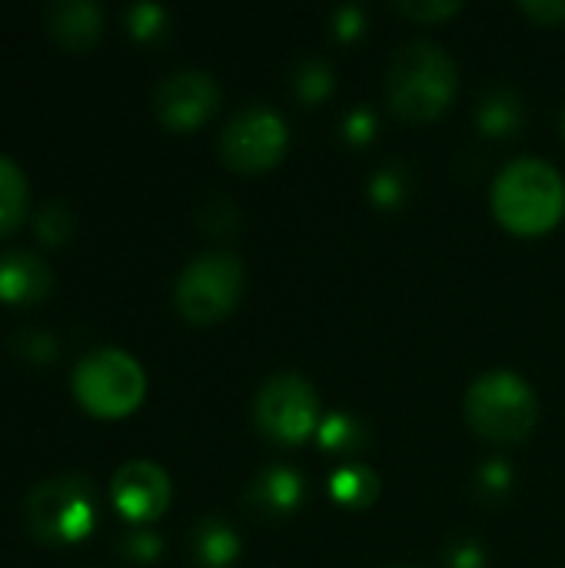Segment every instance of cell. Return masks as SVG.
Masks as SVG:
<instances>
[{
	"label": "cell",
	"instance_id": "cell-7",
	"mask_svg": "<svg viewBox=\"0 0 565 568\" xmlns=\"http://www.w3.org/2000/svg\"><path fill=\"white\" fill-rule=\"evenodd\" d=\"M253 423L266 439H273L280 446H296V443L310 439L320 429L316 389L300 373L270 376L256 393Z\"/></svg>",
	"mask_w": 565,
	"mask_h": 568
},
{
	"label": "cell",
	"instance_id": "cell-11",
	"mask_svg": "<svg viewBox=\"0 0 565 568\" xmlns=\"http://www.w3.org/2000/svg\"><path fill=\"white\" fill-rule=\"evenodd\" d=\"M43 20H47L50 37L77 53L90 50L103 30V13L93 0H57L47 7Z\"/></svg>",
	"mask_w": 565,
	"mask_h": 568
},
{
	"label": "cell",
	"instance_id": "cell-25",
	"mask_svg": "<svg viewBox=\"0 0 565 568\" xmlns=\"http://www.w3.org/2000/svg\"><path fill=\"white\" fill-rule=\"evenodd\" d=\"M519 10L526 17H533L536 23H546V27L565 23V0H523Z\"/></svg>",
	"mask_w": 565,
	"mask_h": 568
},
{
	"label": "cell",
	"instance_id": "cell-27",
	"mask_svg": "<svg viewBox=\"0 0 565 568\" xmlns=\"http://www.w3.org/2000/svg\"><path fill=\"white\" fill-rule=\"evenodd\" d=\"M480 479H483V489L503 493L513 483V469H509V463H486L483 473H480Z\"/></svg>",
	"mask_w": 565,
	"mask_h": 568
},
{
	"label": "cell",
	"instance_id": "cell-30",
	"mask_svg": "<svg viewBox=\"0 0 565 568\" xmlns=\"http://www.w3.org/2000/svg\"><path fill=\"white\" fill-rule=\"evenodd\" d=\"M563 136H565V113H563Z\"/></svg>",
	"mask_w": 565,
	"mask_h": 568
},
{
	"label": "cell",
	"instance_id": "cell-8",
	"mask_svg": "<svg viewBox=\"0 0 565 568\" xmlns=\"http://www.w3.org/2000/svg\"><path fill=\"white\" fill-rule=\"evenodd\" d=\"M290 130L286 120L263 103L243 106L220 133V156L230 170L240 173H263L280 163L286 153Z\"/></svg>",
	"mask_w": 565,
	"mask_h": 568
},
{
	"label": "cell",
	"instance_id": "cell-23",
	"mask_svg": "<svg viewBox=\"0 0 565 568\" xmlns=\"http://www.w3.org/2000/svg\"><path fill=\"white\" fill-rule=\"evenodd\" d=\"M370 196H373L380 206H396V203H403V196H406V183H403V176H400L396 170H380V173L373 176V183H370Z\"/></svg>",
	"mask_w": 565,
	"mask_h": 568
},
{
	"label": "cell",
	"instance_id": "cell-19",
	"mask_svg": "<svg viewBox=\"0 0 565 568\" xmlns=\"http://www.w3.org/2000/svg\"><path fill=\"white\" fill-rule=\"evenodd\" d=\"M316 433H320V443L326 449H333V453H350L360 443V426L350 416H343V413L326 416Z\"/></svg>",
	"mask_w": 565,
	"mask_h": 568
},
{
	"label": "cell",
	"instance_id": "cell-24",
	"mask_svg": "<svg viewBox=\"0 0 565 568\" xmlns=\"http://www.w3.org/2000/svg\"><path fill=\"white\" fill-rule=\"evenodd\" d=\"M123 549H127V556L130 559H137V562H153L160 552H163V542L153 536V532H130L127 539H123Z\"/></svg>",
	"mask_w": 565,
	"mask_h": 568
},
{
	"label": "cell",
	"instance_id": "cell-17",
	"mask_svg": "<svg viewBox=\"0 0 565 568\" xmlns=\"http://www.w3.org/2000/svg\"><path fill=\"white\" fill-rule=\"evenodd\" d=\"M27 213V176L23 170L0 153V236L10 233Z\"/></svg>",
	"mask_w": 565,
	"mask_h": 568
},
{
	"label": "cell",
	"instance_id": "cell-18",
	"mask_svg": "<svg viewBox=\"0 0 565 568\" xmlns=\"http://www.w3.org/2000/svg\"><path fill=\"white\" fill-rule=\"evenodd\" d=\"M293 90L306 103H316V100L330 97V90H333V70H330V63H323L316 57L300 60L296 77H293Z\"/></svg>",
	"mask_w": 565,
	"mask_h": 568
},
{
	"label": "cell",
	"instance_id": "cell-21",
	"mask_svg": "<svg viewBox=\"0 0 565 568\" xmlns=\"http://www.w3.org/2000/svg\"><path fill=\"white\" fill-rule=\"evenodd\" d=\"M460 0H403L396 3V10L410 20H420V23H436V20H446L453 13H460Z\"/></svg>",
	"mask_w": 565,
	"mask_h": 568
},
{
	"label": "cell",
	"instance_id": "cell-3",
	"mask_svg": "<svg viewBox=\"0 0 565 568\" xmlns=\"http://www.w3.org/2000/svg\"><path fill=\"white\" fill-rule=\"evenodd\" d=\"M463 409L473 433L500 446L523 443L539 423L536 389L513 369H490L476 376L466 389Z\"/></svg>",
	"mask_w": 565,
	"mask_h": 568
},
{
	"label": "cell",
	"instance_id": "cell-10",
	"mask_svg": "<svg viewBox=\"0 0 565 568\" xmlns=\"http://www.w3.org/2000/svg\"><path fill=\"white\" fill-rule=\"evenodd\" d=\"M110 496H113L117 513L127 516L130 523H153L167 513L173 499V486H170V476L157 463L133 459L113 473Z\"/></svg>",
	"mask_w": 565,
	"mask_h": 568
},
{
	"label": "cell",
	"instance_id": "cell-14",
	"mask_svg": "<svg viewBox=\"0 0 565 568\" xmlns=\"http://www.w3.org/2000/svg\"><path fill=\"white\" fill-rule=\"evenodd\" d=\"M253 503L266 506L270 513H290L303 503V476L290 466L266 469L253 486Z\"/></svg>",
	"mask_w": 565,
	"mask_h": 568
},
{
	"label": "cell",
	"instance_id": "cell-6",
	"mask_svg": "<svg viewBox=\"0 0 565 568\" xmlns=\"http://www.w3.org/2000/svg\"><path fill=\"white\" fill-rule=\"evenodd\" d=\"M27 529L47 546H73L97 526V496L83 476H57L27 496Z\"/></svg>",
	"mask_w": 565,
	"mask_h": 568
},
{
	"label": "cell",
	"instance_id": "cell-9",
	"mask_svg": "<svg viewBox=\"0 0 565 568\" xmlns=\"http://www.w3.org/2000/svg\"><path fill=\"white\" fill-rule=\"evenodd\" d=\"M216 103H220V83L206 70L170 73L153 93V110L160 123L170 130L200 126L216 110Z\"/></svg>",
	"mask_w": 565,
	"mask_h": 568
},
{
	"label": "cell",
	"instance_id": "cell-12",
	"mask_svg": "<svg viewBox=\"0 0 565 568\" xmlns=\"http://www.w3.org/2000/svg\"><path fill=\"white\" fill-rule=\"evenodd\" d=\"M50 286H53V276L40 256L27 250L0 256V300L3 303H17V306L37 303L50 293Z\"/></svg>",
	"mask_w": 565,
	"mask_h": 568
},
{
	"label": "cell",
	"instance_id": "cell-22",
	"mask_svg": "<svg viewBox=\"0 0 565 568\" xmlns=\"http://www.w3.org/2000/svg\"><path fill=\"white\" fill-rule=\"evenodd\" d=\"M127 23H130V33L140 37V40H150L163 30L167 23V10L157 7V3H133L130 13H127Z\"/></svg>",
	"mask_w": 565,
	"mask_h": 568
},
{
	"label": "cell",
	"instance_id": "cell-4",
	"mask_svg": "<svg viewBox=\"0 0 565 568\" xmlns=\"http://www.w3.org/2000/svg\"><path fill=\"white\" fill-rule=\"evenodd\" d=\"M147 373L143 366L113 346L90 349L73 369V396L100 419H120L143 403Z\"/></svg>",
	"mask_w": 565,
	"mask_h": 568
},
{
	"label": "cell",
	"instance_id": "cell-26",
	"mask_svg": "<svg viewBox=\"0 0 565 568\" xmlns=\"http://www.w3.org/2000/svg\"><path fill=\"white\" fill-rule=\"evenodd\" d=\"M343 133H346L353 143H366V140L376 133V116H373V110L356 106V110L343 120Z\"/></svg>",
	"mask_w": 565,
	"mask_h": 568
},
{
	"label": "cell",
	"instance_id": "cell-15",
	"mask_svg": "<svg viewBox=\"0 0 565 568\" xmlns=\"http://www.w3.org/2000/svg\"><path fill=\"white\" fill-rule=\"evenodd\" d=\"M193 546H196V559H200L203 568H226L233 566L236 556H240V536L226 523H220V519L203 523L196 529Z\"/></svg>",
	"mask_w": 565,
	"mask_h": 568
},
{
	"label": "cell",
	"instance_id": "cell-13",
	"mask_svg": "<svg viewBox=\"0 0 565 568\" xmlns=\"http://www.w3.org/2000/svg\"><path fill=\"white\" fill-rule=\"evenodd\" d=\"M476 123L486 136H509L523 123V100L509 87H493L476 110Z\"/></svg>",
	"mask_w": 565,
	"mask_h": 568
},
{
	"label": "cell",
	"instance_id": "cell-16",
	"mask_svg": "<svg viewBox=\"0 0 565 568\" xmlns=\"http://www.w3.org/2000/svg\"><path fill=\"white\" fill-rule=\"evenodd\" d=\"M330 496L343 506H353V509H363L370 506L376 496H380V479L370 466H360V463H350L343 469L333 473L330 479Z\"/></svg>",
	"mask_w": 565,
	"mask_h": 568
},
{
	"label": "cell",
	"instance_id": "cell-5",
	"mask_svg": "<svg viewBox=\"0 0 565 568\" xmlns=\"http://www.w3.org/2000/svg\"><path fill=\"white\" fill-rule=\"evenodd\" d=\"M243 286H246L243 260L230 250H210L183 266L173 296L183 320L196 326H210L236 310Z\"/></svg>",
	"mask_w": 565,
	"mask_h": 568
},
{
	"label": "cell",
	"instance_id": "cell-29",
	"mask_svg": "<svg viewBox=\"0 0 565 568\" xmlns=\"http://www.w3.org/2000/svg\"><path fill=\"white\" fill-rule=\"evenodd\" d=\"M486 566V559H483V549L480 546H456V552H453V568H483Z\"/></svg>",
	"mask_w": 565,
	"mask_h": 568
},
{
	"label": "cell",
	"instance_id": "cell-1",
	"mask_svg": "<svg viewBox=\"0 0 565 568\" xmlns=\"http://www.w3.org/2000/svg\"><path fill=\"white\" fill-rule=\"evenodd\" d=\"M460 67L433 40L403 43L386 67V100L410 123L436 120L456 97Z\"/></svg>",
	"mask_w": 565,
	"mask_h": 568
},
{
	"label": "cell",
	"instance_id": "cell-20",
	"mask_svg": "<svg viewBox=\"0 0 565 568\" xmlns=\"http://www.w3.org/2000/svg\"><path fill=\"white\" fill-rule=\"evenodd\" d=\"M73 230V216L67 206L60 203H50L37 213V236L47 240V243H63Z\"/></svg>",
	"mask_w": 565,
	"mask_h": 568
},
{
	"label": "cell",
	"instance_id": "cell-28",
	"mask_svg": "<svg viewBox=\"0 0 565 568\" xmlns=\"http://www.w3.org/2000/svg\"><path fill=\"white\" fill-rule=\"evenodd\" d=\"M363 30V13L360 7H340L336 10V33L346 40V37H356Z\"/></svg>",
	"mask_w": 565,
	"mask_h": 568
},
{
	"label": "cell",
	"instance_id": "cell-2",
	"mask_svg": "<svg viewBox=\"0 0 565 568\" xmlns=\"http://www.w3.org/2000/svg\"><path fill=\"white\" fill-rule=\"evenodd\" d=\"M493 213L516 236L549 233L565 213L563 173L543 156H516L493 180Z\"/></svg>",
	"mask_w": 565,
	"mask_h": 568
}]
</instances>
